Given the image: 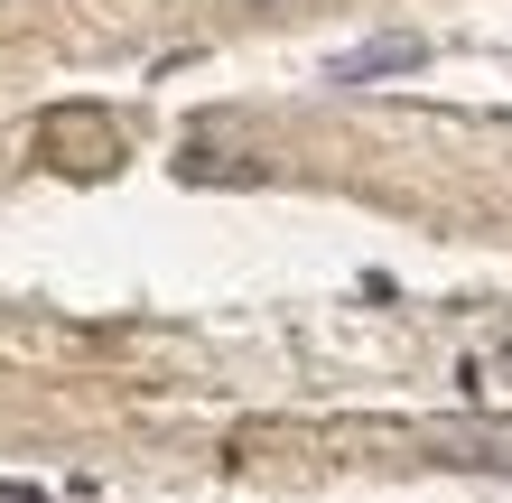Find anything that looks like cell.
I'll return each mask as SVG.
<instances>
[{
	"instance_id": "cell-1",
	"label": "cell",
	"mask_w": 512,
	"mask_h": 503,
	"mask_svg": "<svg viewBox=\"0 0 512 503\" xmlns=\"http://www.w3.org/2000/svg\"><path fill=\"white\" fill-rule=\"evenodd\" d=\"M419 66H429V38H410V28H401V38H364V47H345L326 75H336V84H382V75H419Z\"/></svg>"
}]
</instances>
